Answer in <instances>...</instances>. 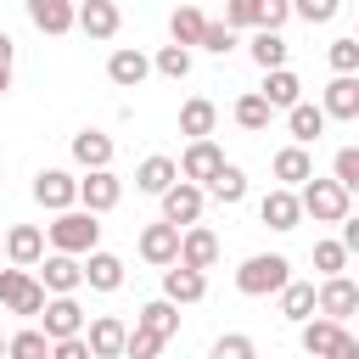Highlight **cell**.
I'll return each instance as SVG.
<instances>
[{
    "label": "cell",
    "instance_id": "1",
    "mask_svg": "<svg viewBox=\"0 0 359 359\" xmlns=\"http://www.w3.org/2000/svg\"><path fill=\"white\" fill-rule=\"evenodd\" d=\"M45 303H50V286L28 269V264H0V309H11V314H22V320H39L45 314Z\"/></svg>",
    "mask_w": 359,
    "mask_h": 359
},
{
    "label": "cell",
    "instance_id": "2",
    "mask_svg": "<svg viewBox=\"0 0 359 359\" xmlns=\"http://www.w3.org/2000/svg\"><path fill=\"white\" fill-rule=\"evenodd\" d=\"M297 342L314 359H359V337L348 331V320H331V314H309L297 325Z\"/></svg>",
    "mask_w": 359,
    "mask_h": 359
},
{
    "label": "cell",
    "instance_id": "3",
    "mask_svg": "<svg viewBox=\"0 0 359 359\" xmlns=\"http://www.w3.org/2000/svg\"><path fill=\"white\" fill-rule=\"evenodd\" d=\"M297 196H303V219H314V224H342L348 213H353V191L331 174V180H320V174H309L303 185H297Z\"/></svg>",
    "mask_w": 359,
    "mask_h": 359
},
{
    "label": "cell",
    "instance_id": "4",
    "mask_svg": "<svg viewBox=\"0 0 359 359\" xmlns=\"http://www.w3.org/2000/svg\"><path fill=\"white\" fill-rule=\"evenodd\" d=\"M101 213H90L84 202H73V208H62L50 224H45V236H50V247H62V252H90V247H101V224H95Z\"/></svg>",
    "mask_w": 359,
    "mask_h": 359
},
{
    "label": "cell",
    "instance_id": "5",
    "mask_svg": "<svg viewBox=\"0 0 359 359\" xmlns=\"http://www.w3.org/2000/svg\"><path fill=\"white\" fill-rule=\"evenodd\" d=\"M286 280H292V258L286 252H252L236 269V292L241 297H275Z\"/></svg>",
    "mask_w": 359,
    "mask_h": 359
},
{
    "label": "cell",
    "instance_id": "6",
    "mask_svg": "<svg viewBox=\"0 0 359 359\" xmlns=\"http://www.w3.org/2000/svg\"><path fill=\"white\" fill-rule=\"evenodd\" d=\"M157 202H163V219H174V224H196V219H202V208H208V185H196V180H185V174H180Z\"/></svg>",
    "mask_w": 359,
    "mask_h": 359
},
{
    "label": "cell",
    "instance_id": "7",
    "mask_svg": "<svg viewBox=\"0 0 359 359\" xmlns=\"http://www.w3.org/2000/svg\"><path fill=\"white\" fill-rule=\"evenodd\" d=\"M79 202H84L90 213H112V208L123 202V180L112 174V163H107V168H84V180H79Z\"/></svg>",
    "mask_w": 359,
    "mask_h": 359
},
{
    "label": "cell",
    "instance_id": "8",
    "mask_svg": "<svg viewBox=\"0 0 359 359\" xmlns=\"http://www.w3.org/2000/svg\"><path fill=\"white\" fill-rule=\"evenodd\" d=\"M258 219L269 224V230H297L303 224V196H297V185H275V191H264V202H258Z\"/></svg>",
    "mask_w": 359,
    "mask_h": 359
},
{
    "label": "cell",
    "instance_id": "9",
    "mask_svg": "<svg viewBox=\"0 0 359 359\" xmlns=\"http://www.w3.org/2000/svg\"><path fill=\"white\" fill-rule=\"evenodd\" d=\"M224 163H230V157H224V146H219L213 135H202V140H191V146L180 151V174H185V180H196V185H208Z\"/></svg>",
    "mask_w": 359,
    "mask_h": 359
},
{
    "label": "cell",
    "instance_id": "10",
    "mask_svg": "<svg viewBox=\"0 0 359 359\" xmlns=\"http://www.w3.org/2000/svg\"><path fill=\"white\" fill-rule=\"evenodd\" d=\"M34 202H39L45 213H62V208L79 202V180H73L67 168H39V174H34Z\"/></svg>",
    "mask_w": 359,
    "mask_h": 359
},
{
    "label": "cell",
    "instance_id": "11",
    "mask_svg": "<svg viewBox=\"0 0 359 359\" xmlns=\"http://www.w3.org/2000/svg\"><path fill=\"white\" fill-rule=\"evenodd\" d=\"M180 236H185V224H174V219L146 224V230H140V258L157 264V269H168V264L180 258Z\"/></svg>",
    "mask_w": 359,
    "mask_h": 359
},
{
    "label": "cell",
    "instance_id": "12",
    "mask_svg": "<svg viewBox=\"0 0 359 359\" xmlns=\"http://www.w3.org/2000/svg\"><path fill=\"white\" fill-rule=\"evenodd\" d=\"M118 28H123L118 0H79V34H84V39L107 45V39H118Z\"/></svg>",
    "mask_w": 359,
    "mask_h": 359
},
{
    "label": "cell",
    "instance_id": "13",
    "mask_svg": "<svg viewBox=\"0 0 359 359\" xmlns=\"http://www.w3.org/2000/svg\"><path fill=\"white\" fill-rule=\"evenodd\" d=\"M151 73H157V67H151V56H146V50H135V45H118V50L107 56V79H112L118 90H140Z\"/></svg>",
    "mask_w": 359,
    "mask_h": 359
},
{
    "label": "cell",
    "instance_id": "14",
    "mask_svg": "<svg viewBox=\"0 0 359 359\" xmlns=\"http://www.w3.org/2000/svg\"><path fill=\"white\" fill-rule=\"evenodd\" d=\"M39 280H45L50 292H79V286H84V258H79V252L50 247V252L39 258Z\"/></svg>",
    "mask_w": 359,
    "mask_h": 359
},
{
    "label": "cell",
    "instance_id": "15",
    "mask_svg": "<svg viewBox=\"0 0 359 359\" xmlns=\"http://www.w3.org/2000/svg\"><path fill=\"white\" fill-rule=\"evenodd\" d=\"M39 325H45V331H50V342H56V337H73V331H84V325H90V314L79 309V297H73V292H50V303H45Z\"/></svg>",
    "mask_w": 359,
    "mask_h": 359
},
{
    "label": "cell",
    "instance_id": "16",
    "mask_svg": "<svg viewBox=\"0 0 359 359\" xmlns=\"http://www.w3.org/2000/svg\"><path fill=\"white\" fill-rule=\"evenodd\" d=\"M22 6H28V22L39 34H50V39H62V34L79 28V6L73 0H22Z\"/></svg>",
    "mask_w": 359,
    "mask_h": 359
},
{
    "label": "cell",
    "instance_id": "17",
    "mask_svg": "<svg viewBox=\"0 0 359 359\" xmlns=\"http://www.w3.org/2000/svg\"><path fill=\"white\" fill-rule=\"evenodd\" d=\"M163 297H174L180 309H185V303H202V297H208V269H191V264L174 258V264L163 269Z\"/></svg>",
    "mask_w": 359,
    "mask_h": 359
},
{
    "label": "cell",
    "instance_id": "18",
    "mask_svg": "<svg viewBox=\"0 0 359 359\" xmlns=\"http://www.w3.org/2000/svg\"><path fill=\"white\" fill-rule=\"evenodd\" d=\"M320 314H331V320L359 314V280H348V275H320Z\"/></svg>",
    "mask_w": 359,
    "mask_h": 359
},
{
    "label": "cell",
    "instance_id": "19",
    "mask_svg": "<svg viewBox=\"0 0 359 359\" xmlns=\"http://www.w3.org/2000/svg\"><path fill=\"white\" fill-rule=\"evenodd\" d=\"M84 337H90V353H95V359H123L129 325H123L118 314H95V320L84 325Z\"/></svg>",
    "mask_w": 359,
    "mask_h": 359
},
{
    "label": "cell",
    "instance_id": "20",
    "mask_svg": "<svg viewBox=\"0 0 359 359\" xmlns=\"http://www.w3.org/2000/svg\"><path fill=\"white\" fill-rule=\"evenodd\" d=\"M180 264H191V269H213L219 264V236L196 219V224H185V236H180Z\"/></svg>",
    "mask_w": 359,
    "mask_h": 359
},
{
    "label": "cell",
    "instance_id": "21",
    "mask_svg": "<svg viewBox=\"0 0 359 359\" xmlns=\"http://www.w3.org/2000/svg\"><path fill=\"white\" fill-rule=\"evenodd\" d=\"M84 286L90 292H118L123 286V258L107 252V247H90L84 252Z\"/></svg>",
    "mask_w": 359,
    "mask_h": 359
},
{
    "label": "cell",
    "instance_id": "22",
    "mask_svg": "<svg viewBox=\"0 0 359 359\" xmlns=\"http://www.w3.org/2000/svg\"><path fill=\"white\" fill-rule=\"evenodd\" d=\"M275 297H280V320H292V325H303L309 314H320V286H314V280H297V275H292Z\"/></svg>",
    "mask_w": 359,
    "mask_h": 359
},
{
    "label": "cell",
    "instance_id": "23",
    "mask_svg": "<svg viewBox=\"0 0 359 359\" xmlns=\"http://www.w3.org/2000/svg\"><path fill=\"white\" fill-rule=\"evenodd\" d=\"M320 107H325L337 123H353V118H359V73H337V79L325 84Z\"/></svg>",
    "mask_w": 359,
    "mask_h": 359
},
{
    "label": "cell",
    "instance_id": "24",
    "mask_svg": "<svg viewBox=\"0 0 359 359\" xmlns=\"http://www.w3.org/2000/svg\"><path fill=\"white\" fill-rule=\"evenodd\" d=\"M45 241H50V236H45L39 224H11V230H6V258H11V264H28V269H39V258H45Z\"/></svg>",
    "mask_w": 359,
    "mask_h": 359
},
{
    "label": "cell",
    "instance_id": "25",
    "mask_svg": "<svg viewBox=\"0 0 359 359\" xmlns=\"http://www.w3.org/2000/svg\"><path fill=\"white\" fill-rule=\"evenodd\" d=\"M174 180H180V163H174V157H163V151L140 157V168H135V191H146V196H163Z\"/></svg>",
    "mask_w": 359,
    "mask_h": 359
},
{
    "label": "cell",
    "instance_id": "26",
    "mask_svg": "<svg viewBox=\"0 0 359 359\" xmlns=\"http://www.w3.org/2000/svg\"><path fill=\"white\" fill-rule=\"evenodd\" d=\"M325 123H331V112H325V107H314V101L286 107V129H292V140H303V146H314V140L325 135Z\"/></svg>",
    "mask_w": 359,
    "mask_h": 359
},
{
    "label": "cell",
    "instance_id": "27",
    "mask_svg": "<svg viewBox=\"0 0 359 359\" xmlns=\"http://www.w3.org/2000/svg\"><path fill=\"white\" fill-rule=\"evenodd\" d=\"M269 168H275V180H280V185H303V180L314 174V157H309V146H303V140H292V146H280V151L269 157Z\"/></svg>",
    "mask_w": 359,
    "mask_h": 359
},
{
    "label": "cell",
    "instance_id": "28",
    "mask_svg": "<svg viewBox=\"0 0 359 359\" xmlns=\"http://www.w3.org/2000/svg\"><path fill=\"white\" fill-rule=\"evenodd\" d=\"M264 95H269L275 112H286V107L303 101V79H297L292 67H269V73H264Z\"/></svg>",
    "mask_w": 359,
    "mask_h": 359
},
{
    "label": "cell",
    "instance_id": "29",
    "mask_svg": "<svg viewBox=\"0 0 359 359\" xmlns=\"http://www.w3.org/2000/svg\"><path fill=\"white\" fill-rule=\"evenodd\" d=\"M213 129H219V107H213L208 95H191V101L180 107V135L202 140V135H213Z\"/></svg>",
    "mask_w": 359,
    "mask_h": 359
},
{
    "label": "cell",
    "instance_id": "30",
    "mask_svg": "<svg viewBox=\"0 0 359 359\" xmlns=\"http://www.w3.org/2000/svg\"><path fill=\"white\" fill-rule=\"evenodd\" d=\"M73 163H79V168H107V163H112V135L79 129V135H73Z\"/></svg>",
    "mask_w": 359,
    "mask_h": 359
},
{
    "label": "cell",
    "instance_id": "31",
    "mask_svg": "<svg viewBox=\"0 0 359 359\" xmlns=\"http://www.w3.org/2000/svg\"><path fill=\"white\" fill-rule=\"evenodd\" d=\"M208 196H213V202H224V208L247 202V168H241V163H224V168L208 180Z\"/></svg>",
    "mask_w": 359,
    "mask_h": 359
},
{
    "label": "cell",
    "instance_id": "32",
    "mask_svg": "<svg viewBox=\"0 0 359 359\" xmlns=\"http://www.w3.org/2000/svg\"><path fill=\"white\" fill-rule=\"evenodd\" d=\"M135 325H146V331H157V337H174V331H180V303H174V297H151V303L135 314Z\"/></svg>",
    "mask_w": 359,
    "mask_h": 359
},
{
    "label": "cell",
    "instance_id": "33",
    "mask_svg": "<svg viewBox=\"0 0 359 359\" xmlns=\"http://www.w3.org/2000/svg\"><path fill=\"white\" fill-rule=\"evenodd\" d=\"M252 62L269 73V67H286V39H280V28H252Z\"/></svg>",
    "mask_w": 359,
    "mask_h": 359
},
{
    "label": "cell",
    "instance_id": "34",
    "mask_svg": "<svg viewBox=\"0 0 359 359\" xmlns=\"http://www.w3.org/2000/svg\"><path fill=\"white\" fill-rule=\"evenodd\" d=\"M269 118H275V107H269V95H264V90H247V95L236 101V123H241L247 135L269 129Z\"/></svg>",
    "mask_w": 359,
    "mask_h": 359
},
{
    "label": "cell",
    "instance_id": "35",
    "mask_svg": "<svg viewBox=\"0 0 359 359\" xmlns=\"http://www.w3.org/2000/svg\"><path fill=\"white\" fill-rule=\"evenodd\" d=\"M202 28H208V17H202L196 6H174V11H168V39H180V45H202Z\"/></svg>",
    "mask_w": 359,
    "mask_h": 359
},
{
    "label": "cell",
    "instance_id": "36",
    "mask_svg": "<svg viewBox=\"0 0 359 359\" xmlns=\"http://www.w3.org/2000/svg\"><path fill=\"white\" fill-rule=\"evenodd\" d=\"M6 353H11V359H45V353H50V331H45V325H28V331H17V337L6 342Z\"/></svg>",
    "mask_w": 359,
    "mask_h": 359
},
{
    "label": "cell",
    "instance_id": "37",
    "mask_svg": "<svg viewBox=\"0 0 359 359\" xmlns=\"http://www.w3.org/2000/svg\"><path fill=\"white\" fill-rule=\"evenodd\" d=\"M151 67H157L163 79H185V73H191V45H180V39L163 45V50L151 56Z\"/></svg>",
    "mask_w": 359,
    "mask_h": 359
},
{
    "label": "cell",
    "instance_id": "38",
    "mask_svg": "<svg viewBox=\"0 0 359 359\" xmlns=\"http://www.w3.org/2000/svg\"><path fill=\"white\" fill-rule=\"evenodd\" d=\"M348 258H353V252L342 247V236L314 241V269H320V275H342V269H348Z\"/></svg>",
    "mask_w": 359,
    "mask_h": 359
},
{
    "label": "cell",
    "instance_id": "39",
    "mask_svg": "<svg viewBox=\"0 0 359 359\" xmlns=\"http://www.w3.org/2000/svg\"><path fill=\"white\" fill-rule=\"evenodd\" d=\"M325 62H331V73H359V34H342V39H331Z\"/></svg>",
    "mask_w": 359,
    "mask_h": 359
},
{
    "label": "cell",
    "instance_id": "40",
    "mask_svg": "<svg viewBox=\"0 0 359 359\" xmlns=\"http://www.w3.org/2000/svg\"><path fill=\"white\" fill-rule=\"evenodd\" d=\"M163 348H168V337H157V331L135 325V331H129V342H123V359H151V353H163Z\"/></svg>",
    "mask_w": 359,
    "mask_h": 359
},
{
    "label": "cell",
    "instance_id": "41",
    "mask_svg": "<svg viewBox=\"0 0 359 359\" xmlns=\"http://www.w3.org/2000/svg\"><path fill=\"white\" fill-rule=\"evenodd\" d=\"M331 174L359 196V146H337V157H331Z\"/></svg>",
    "mask_w": 359,
    "mask_h": 359
},
{
    "label": "cell",
    "instance_id": "42",
    "mask_svg": "<svg viewBox=\"0 0 359 359\" xmlns=\"http://www.w3.org/2000/svg\"><path fill=\"white\" fill-rule=\"evenodd\" d=\"M236 34H241V28H230V22H208V28H202V50L230 56V50H236Z\"/></svg>",
    "mask_w": 359,
    "mask_h": 359
},
{
    "label": "cell",
    "instance_id": "43",
    "mask_svg": "<svg viewBox=\"0 0 359 359\" xmlns=\"http://www.w3.org/2000/svg\"><path fill=\"white\" fill-rule=\"evenodd\" d=\"M252 353H258L252 337H236V331L230 337H213V359H252Z\"/></svg>",
    "mask_w": 359,
    "mask_h": 359
},
{
    "label": "cell",
    "instance_id": "44",
    "mask_svg": "<svg viewBox=\"0 0 359 359\" xmlns=\"http://www.w3.org/2000/svg\"><path fill=\"white\" fill-rule=\"evenodd\" d=\"M337 6H342V0H292V17H303V22L314 28V22H331Z\"/></svg>",
    "mask_w": 359,
    "mask_h": 359
},
{
    "label": "cell",
    "instance_id": "45",
    "mask_svg": "<svg viewBox=\"0 0 359 359\" xmlns=\"http://www.w3.org/2000/svg\"><path fill=\"white\" fill-rule=\"evenodd\" d=\"M50 353H56V359H95L84 331H73V337H56V342H50Z\"/></svg>",
    "mask_w": 359,
    "mask_h": 359
},
{
    "label": "cell",
    "instance_id": "46",
    "mask_svg": "<svg viewBox=\"0 0 359 359\" xmlns=\"http://www.w3.org/2000/svg\"><path fill=\"white\" fill-rule=\"evenodd\" d=\"M224 22L230 28H258V0H224Z\"/></svg>",
    "mask_w": 359,
    "mask_h": 359
},
{
    "label": "cell",
    "instance_id": "47",
    "mask_svg": "<svg viewBox=\"0 0 359 359\" xmlns=\"http://www.w3.org/2000/svg\"><path fill=\"white\" fill-rule=\"evenodd\" d=\"M292 17V0H258V28H280Z\"/></svg>",
    "mask_w": 359,
    "mask_h": 359
},
{
    "label": "cell",
    "instance_id": "48",
    "mask_svg": "<svg viewBox=\"0 0 359 359\" xmlns=\"http://www.w3.org/2000/svg\"><path fill=\"white\" fill-rule=\"evenodd\" d=\"M337 236H342V247H348V252L359 258V213H348V219L337 224Z\"/></svg>",
    "mask_w": 359,
    "mask_h": 359
},
{
    "label": "cell",
    "instance_id": "49",
    "mask_svg": "<svg viewBox=\"0 0 359 359\" xmlns=\"http://www.w3.org/2000/svg\"><path fill=\"white\" fill-rule=\"evenodd\" d=\"M0 62H6V67L17 62V45H11V34H6V28H0Z\"/></svg>",
    "mask_w": 359,
    "mask_h": 359
},
{
    "label": "cell",
    "instance_id": "50",
    "mask_svg": "<svg viewBox=\"0 0 359 359\" xmlns=\"http://www.w3.org/2000/svg\"><path fill=\"white\" fill-rule=\"evenodd\" d=\"M6 90H11V67L0 62V95H6Z\"/></svg>",
    "mask_w": 359,
    "mask_h": 359
},
{
    "label": "cell",
    "instance_id": "51",
    "mask_svg": "<svg viewBox=\"0 0 359 359\" xmlns=\"http://www.w3.org/2000/svg\"><path fill=\"white\" fill-rule=\"evenodd\" d=\"M6 342H11V337H0V353H6Z\"/></svg>",
    "mask_w": 359,
    "mask_h": 359
},
{
    "label": "cell",
    "instance_id": "52",
    "mask_svg": "<svg viewBox=\"0 0 359 359\" xmlns=\"http://www.w3.org/2000/svg\"><path fill=\"white\" fill-rule=\"evenodd\" d=\"M0 264H6V241H0Z\"/></svg>",
    "mask_w": 359,
    "mask_h": 359
},
{
    "label": "cell",
    "instance_id": "53",
    "mask_svg": "<svg viewBox=\"0 0 359 359\" xmlns=\"http://www.w3.org/2000/svg\"><path fill=\"white\" fill-rule=\"evenodd\" d=\"M0 180H6V168H0Z\"/></svg>",
    "mask_w": 359,
    "mask_h": 359
}]
</instances>
